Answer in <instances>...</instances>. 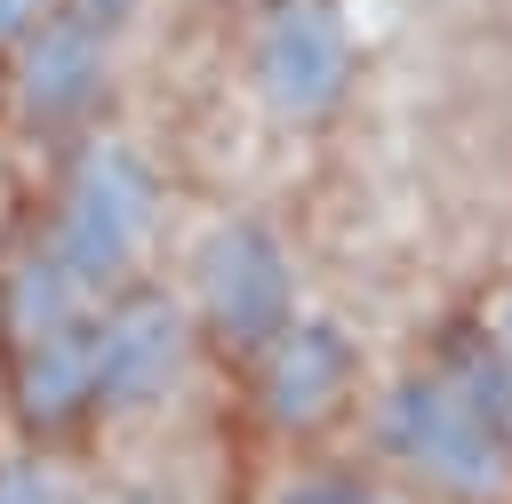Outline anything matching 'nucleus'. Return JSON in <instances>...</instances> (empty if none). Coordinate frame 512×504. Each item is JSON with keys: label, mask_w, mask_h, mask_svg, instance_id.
<instances>
[{"label": "nucleus", "mask_w": 512, "mask_h": 504, "mask_svg": "<svg viewBox=\"0 0 512 504\" xmlns=\"http://www.w3.org/2000/svg\"><path fill=\"white\" fill-rule=\"evenodd\" d=\"M352 424L360 456L416 504H512V384L480 360L464 320L392 376H368Z\"/></svg>", "instance_id": "f257e3e1"}, {"label": "nucleus", "mask_w": 512, "mask_h": 504, "mask_svg": "<svg viewBox=\"0 0 512 504\" xmlns=\"http://www.w3.org/2000/svg\"><path fill=\"white\" fill-rule=\"evenodd\" d=\"M24 224L40 232V248L96 296H120L136 280H152V248H160V168L136 136L120 128H72L56 184L40 208H24Z\"/></svg>", "instance_id": "f03ea898"}, {"label": "nucleus", "mask_w": 512, "mask_h": 504, "mask_svg": "<svg viewBox=\"0 0 512 504\" xmlns=\"http://www.w3.org/2000/svg\"><path fill=\"white\" fill-rule=\"evenodd\" d=\"M176 296H184L208 360H224V368H248L280 336V320L304 304L296 272H288V256H280V240H272L264 216H216V224H200Z\"/></svg>", "instance_id": "7ed1b4c3"}, {"label": "nucleus", "mask_w": 512, "mask_h": 504, "mask_svg": "<svg viewBox=\"0 0 512 504\" xmlns=\"http://www.w3.org/2000/svg\"><path fill=\"white\" fill-rule=\"evenodd\" d=\"M240 392H248V416L272 448H320L328 424L360 416V392H368V360L352 344V328L320 304H296L280 320V336L240 368Z\"/></svg>", "instance_id": "20e7f679"}, {"label": "nucleus", "mask_w": 512, "mask_h": 504, "mask_svg": "<svg viewBox=\"0 0 512 504\" xmlns=\"http://www.w3.org/2000/svg\"><path fill=\"white\" fill-rule=\"evenodd\" d=\"M200 360H208V344H200V328H192V312H184V296L168 280L120 288L104 304V320H96V432H112L128 416L144 424L168 400H184Z\"/></svg>", "instance_id": "39448f33"}, {"label": "nucleus", "mask_w": 512, "mask_h": 504, "mask_svg": "<svg viewBox=\"0 0 512 504\" xmlns=\"http://www.w3.org/2000/svg\"><path fill=\"white\" fill-rule=\"evenodd\" d=\"M248 88L272 120L320 128L352 88L344 0H256L248 8Z\"/></svg>", "instance_id": "423d86ee"}, {"label": "nucleus", "mask_w": 512, "mask_h": 504, "mask_svg": "<svg viewBox=\"0 0 512 504\" xmlns=\"http://www.w3.org/2000/svg\"><path fill=\"white\" fill-rule=\"evenodd\" d=\"M240 504H416L400 480H384L368 456H328V448H272Z\"/></svg>", "instance_id": "0eeeda50"}, {"label": "nucleus", "mask_w": 512, "mask_h": 504, "mask_svg": "<svg viewBox=\"0 0 512 504\" xmlns=\"http://www.w3.org/2000/svg\"><path fill=\"white\" fill-rule=\"evenodd\" d=\"M0 504H144L120 472H104L88 448H40V440H0Z\"/></svg>", "instance_id": "6e6552de"}, {"label": "nucleus", "mask_w": 512, "mask_h": 504, "mask_svg": "<svg viewBox=\"0 0 512 504\" xmlns=\"http://www.w3.org/2000/svg\"><path fill=\"white\" fill-rule=\"evenodd\" d=\"M464 336L480 344V360L512 384V272H496L480 296H472V312H464Z\"/></svg>", "instance_id": "1a4fd4ad"}, {"label": "nucleus", "mask_w": 512, "mask_h": 504, "mask_svg": "<svg viewBox=\"0 0 512 504\" xmlns=\"http://www.w3.org/2000/svg\"><path fill=\"white\" fill-rule=\"evenodd\" d=\"M48 8H56V0H0V48H16V40L48 16Z\"/></svg>", "instance_id": "9d476101"}, {"label": "nucleus", "mask_w": 512, "mask_h": 504, "mask_svg": "<svg viewBox=\"0 0 512 504\" xmlns=\"http://www.w3.org/2000/svg\"><path fill=\"white\" fill-rule=\"evenodd\" d=\"M0 440H8V392H0Z\"/></svg>", "instance_id": "9b49d317"}, {"label": "nucleus", "mask_w": 512, "mask_h": 504, "mask_svg": "<svg viewBox=\"0 0 512 504\" xmlns=\"http://www.w3.org/2000/svg\"><path fill=\"white\" fill-rule=\"evenodd\" d=\"M0 224H8V216H0Z\"/></svg>", "instance_id": "f8f14e48"}]
</instances>
